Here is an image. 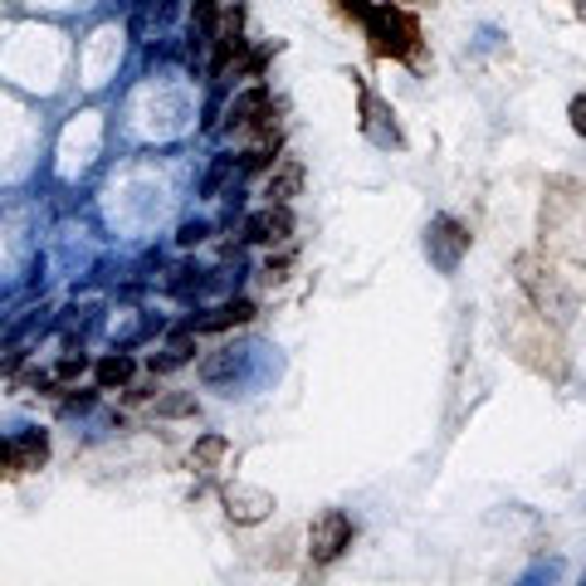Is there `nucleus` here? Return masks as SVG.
I'll return each instance as SVG.
<instances>
[{"instance_id": "19", "label": "nucleus", "mask_w": 586, "mask_h": 586, "mask_svg": "<svg viewBox=\"0 0 586 586\" xmlns=\"http://www.w3.org/2000/svg\"><path fill=\"white\" fill-rule=\"evenodd\" d=\"M269 59H274V45H259L255 49V55H245V59H239V73H245V79H259V73H265V65H269Z\"/></svg>"}, {"instance_id": "4", "label": "nucleus", "mask_w": 586, "mask_h": 586, "mask_svg": "<svg viewBox=\"0 0 586 586\" xmlns=\"http://www.w3.org/2000/svg\"><path fill=\"white\" fill-rule=\"evenodd\" d=\"M225 128L230 132H274V103H269V89H249V93H239L235 103L225 108Z\"/></svg>"}, {"instance_id": "7", "label": "nucleus", "mask_w": 586, "mask_h": 586, "mask_svg": "<svg viewBox=\"0 0 586 586\" xmlns=\"http://www.w3.org/2000/svg\"><path fill=\"white\" fill-rule=\"evenodd\" d=\"M220 30V0H191V20H186V45H191V59L211 49Z\"/></svg>"}, {"instance_id": "17", "label": "nucleus", "mask_w": 586, "mask_h": 586, "mask_svg": "<svg viewBox=\"0 0 586 586\" xmlns=\"http://www.w3.org/2000/svg\"><path fill=\"white\" fill-rule=\"evenodd\" d=\"M235 366H239L235 352H230V348H220L215 358H206V362H201V376H206V382H225V376L235 372Z\"/></svg>"}, {"instance_id": "11", "label": "nucleus", "mask_w": 586, "mask_h": 586, "mask_svg": "<svg viewBox=\"0 0 586 586\" xmlns=\"http://www.w3.org/2000/svg\"><path fill=\"white\" fill-rule=\"evenodd\" d=\"M49 459V440L39 431H25L10 440V474H30V469H45Z\"/></svg>"}, {"instance_id": "20", "label": "nucleus", "mask_w": 586, "mask_h": 586, "mask_svg": "<svg viewBox=\"0 0 586 586\" xmlns=\"http://www.w3.org/2000/svg\"><path fill=\"white\" fill-rule=\"evenodd\" d=\"M83 372H89V358H83V352H69V358L55 366V382H73V376H83Z\"/></svg>"}, {"instance_id": "24", "label": "nucleus", "mask_w": 586, "mask_h": 586, "mask_svg": "<svg viewBox=\"0 0 586 586\" xmlns=\"http://www.w3.org/2000/svg\"><path fill=\"white\" fill-rule=\"evenodd\" d=\"M0 474H10V440H0Z\"/></svg>"}, {"instance_id": "2", "label": "nucleus", "mask_w": 586, "mask_h": 586, "mask_svg": "<svg viewBox=\"0 0 586 586\" xmlns=\"http://www.w3.org/2000/svg\"><path fill=\"white\" fill-rule=\"evenodd\" d=\"M245 59V5H230L220 10V30L211 39V73L220 79V73H230Z\"/></svg>"}, {"instance_id": "3", "label": "nucleus", "mask_w": 586, "mask_h": 586, "mask_svg": "<svg viewBox=\"0 0 586 586\" xmlns=\"http://www.w3.org/2000/svg\"><path fill=\"white\" fill-rule=\"evenodd\" d=\"M348 548H352V518L342 508H328L318 523H313V538H308L313 562H318V567H328V562H338Z\"/></svg>"}, {"instance_id": "6", "label": "nucleus", "mask_w": 586, "mask_h": 586, "mask_svg": "<svg viewBox=\"0 0 586 586\" xmlns=\"http://www.w3.org/2000/svg\"><path fill=\"white\" fill-rule=\"evenodd\" d=\"M289 235H293L289 206H274V201H269L265 211L245 215V239H249V245H284Z\"/></svg>"}, {"instance_id": "23", "label": "nucleus", "mask_w": 586, "mask_h": 586, "mask_svg": "<svg viewBox=\"0 0 586 586\" xmlns=\"http://www.w3.org/2000/svg\"><path fill=\"white\" fill-rule=\"evenodd\" d=\"M289 279V259H269L265 265V284H284Z\"/></svg>"}, {"instance_id": "15", "label": "nucleus", "mask_w": 586, "mask_h": 586, "mask_svg": "<svg viewBox=\"0 0 586 586\" xmlns=\"http://www.w3.org/2000/svg\"><path fill=\"white\" fill-rule=\"evenodd\" d=\"M274 162H279V138H274V132H269L265 142H259V146H249V152L239 156V176H259V172H269V166H274Z\"/></svg>"}, {"instance_id": "13", "label": "nucleus", "mask_w": 586, "mask_h": 586, "mask_svg": "<svg viewBox=\"0 0 586 586\" xmlns=\"http://www.w3.org/2000/svg\"><path fill=\"white\" fill-rule=\"evenodd\" d=\"M132 372H138V362H132L128 352H113V358H103L98 366H93V376H98L103 391H113V386H128Z\"/></svg>"}, {"instance_id": "21", "label": "nucleus", "mask_w": 586, "mask_h": 586, "mask_svg": "<svg viewBox=\"0 0 586 586\" xmlns=\"http://www.w3.org/2000/svg\"><path fill=\"white\" fill-rule=\"evenodd\" d=\"M206 235H211V225H206V220H191V225H181V235H176V239H181V245L191 249V245H201Z\"/></svg>"}, {"instance_id": "10", "label": "nucleus", "mask_w": 586, "mask_h": 586, "mask_svg": "<svg viewBox=\"0 0 586 586\" xmlns=\"http://www.w3.org/2000/svg\"><path fill=\"white\" fill-rule=\"evenodd\" d=\"M298 191H303V162H298V156H279V162L269 166L265 196H269L274 206H289Z\"/></svg>"}, {"instance_id": "22", "label": "nucleus", "mask_w": 586, "mask_h": 586, "mask_svg": "<svg viewBox=\"0 0 586 586\" xmlns=\"http://www.w3.org/2000/svg\"><path fill=\"white\" fill-rule=\"evenodd\" d=\"M567 118H572V128H577V138H586V93H577V98H572Z\"/></svg>"}, {"instance_id": "8", "label": "nucleus", "mask_w": 586, "mask_h": 586, "mask_svg": "<svg viewBox=\"0 0 586 586\" xmlns=\"http://www.w3.org/2000/svg\"><path fill=\"white\" fill-rule=\"evenodd\" d=\"M269 508H274V499H269L265 489H249V484L225 489V513H230V523H259V518H269Z\"/></svg>"}, {"instance_id": "12", "label": "nucleus", "mask_w": 586, "mask_h": 586, "mask_svg": "<svg viewBox=\"0 0 586 586\" xmlns=\"http://www.w3.org/2000/svg\"><path fill=\"white\" fill-rule=\"evenodd\" d=\"M196 352H201V348H196V332L186 328L181 338H172V342H166V348H162V358H152V372H156V376H162V372H176V366L196 362Z\"/></svg>"}, {"instance_id": "14", "label": "nucleus", "mask_w": 586, "mask_h": 586, "mask_svg": "<svg viewBox=\"0 0 586 586\" xmlns=\"http://www.w3.org/2000/svg\"><path fill=\"white\" fill-rule=\"evenodd\" d=\"M225 449H230V440H225V435H206V440H196V449H191V469H196V474H215V465L225 459Z\"/></svg>"}, {"instance_id": "1", "label": "nucleus", "mask_w": 586, "mask_h": 586, "mask_svg": "<svg viewBox=\"0 0 586 586\" xmlns=\"http://www.w3.org/2000/svg\"><path fill=\"white\" fill-rule=\"evenodd\" d=\"M362 25H366V39H372V49L382 59H411L415 45H421V25L396 5H372Z\"/></svg>"}, {"instance_id": "16", "label": "nucleus", "mask_w": 586, "mask_h": 586, "mask_svg": "<svg viewBox=\"0 0 586 586\" xmlns=\"http://www.w3.org/2000/svg\"><path fill=\"white\" fill-rule=\"evenodd\" d=\"M156 415H166V421H181V415H196V396H186V391L156 396Z\"/></svg>"}, {"instance_id": "9", "label": "nucleus", "mask_w": 586, "mask_h": 586, "mask_svg": "<svg viewBox=\"0 0 586 586\" xmlns=\"http://www.w3.org/2000/svg\"><path fill=\"white\" fill-rule=\"evenodd\" d=\"M245 323H255V303L249 298H230L211 308L206 318H191V332H230V328H245Z\"/></svg>"}, {"instance_id": "5", "label": "nucleus", "mask_w": 586, "mask_h": 586, "mask_svg": "<svg viewBox=\"0 0 586 586\" xmlns=\"http://www.w3.org/2000/svg\"><path fill=\"white\" fill-rule=\"evenodd\" d=\"M425 249H431V259H435L440 269H455V265H459V255L469 249V230L459 225V220L440 215L435 225H431V239H425Z\"/></svg>"}, {"instance_id": "18", "label": "nucleus", "mask_w": 586, "mask_h": 586, "mask_svg": "<svg viewBox=\"0 0 586 586\" xmlns=\"http://www.w3.org/2000/svg\"><path fill=\"white\" fill-rule=\"evenodd\" d=\"M230 176H239V166H235V156H220V162L206 172V181H201V191L206 196H220V186L230 181Z\"/></svg>"}]
</instances>
